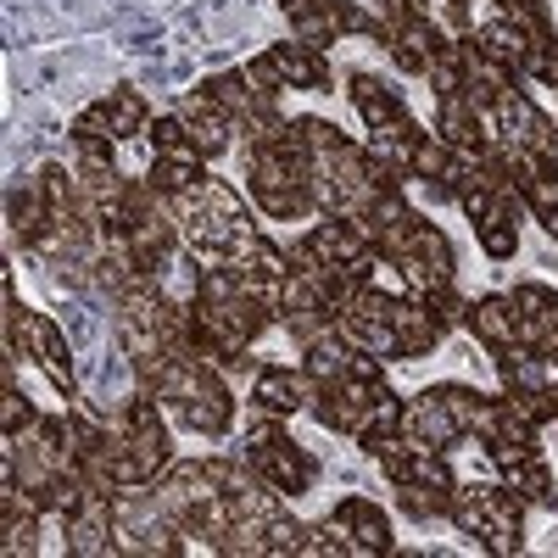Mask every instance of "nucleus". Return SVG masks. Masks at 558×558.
Here are the masks:
<instances>
[{
    "label": "nucleus",
    "mask_w": 558,
    "mask_h": 558,
    "mask_svg": "<svg viewBox=\"0 0 558 558\" xmlns=\"http://www.w3.org/2000/svg\"><path fill=\"white\" fill-rule=\"evenodd\" d=\"M318 391H324V386L307 375L302 363H279V357H268L257 375H252V402L268 408V413H286V418L307 413V408L318 402Z\"/></svg>",
    "instance_id": "2"
},
{
    "label": "nucleus",
    "mask_w": 558,
    "mask_h": 558,
    "mask_svg": "<svg viewBox=\"0 0 558 558\" xmlns=\"http://www.w3.org/2000/svg\"><path fill=\"white\" fill-rule=\"evenodd\" d=\"M7 229H12V241H23L28 252L51 235V196H45L39 173L34 179H17L12 191H7Z\"/></svg>",
    "instance_id": "11"
},
{
    "label": "nucleus",
    "mask_w": 558,
    "mask_h": 558,
    "mask_svg": "<svg viewBox=\"0 0 558 558\" xmlns=\"http://www.w3.org/2000/svg\"><path fill=\"white\" fill-rule=\"evenodd\" d=\"M418 296H425V307L447 324V330H470V296H463L458 291V279H447V286H430V291H418Z\"/></svg>",
    "instance_id": "25"
},
{
    "label": "nucleus",
    "mask_w": 558,
    "mask_h": 558,
    "mask_svg": "<svg viewBox=\"0 0 558 558\" xmlns=\"http://www.w3.org/2000/svg\"><path fill=\"white\" fill-rule=\"evenodd\" d=\"M146 123H151V107H146V96L123 84V89H112V96L89 101V107L73 118L68 140H107V146H118V140L146 134Z\"/></svg>",
    "instance_id": "1"
},
{
    "label": "nucleus",
    "mask_w": 558,
    "mask_h": 558,
    "mask_svg": "<svg viewBox=\"0 0 558 558\" xmlns=\"http://www.w3.org/2000/svg\"><path fill=\"white\" fill-rule=\"evenodd\" d=\"M347 96H352V107H357V118H363L368 134H391V129H408L413 123V112L397 96V84L380 78V73H363V68L347 73Z\"/></svg>",
    "instance_id": "6"
},
{
    "label": "nucleus",
    "mask_w": 558,
    "mask_h": 558,
    "mask_svg": "<svg viewBox=\"0 0 558 558\" xmlns=\"http://www.w3.org/2000/svg\"><path fill=\"white\" fill-rule=\"evenodd\" d=\"M307 375L318 380V386H336V380H347L352 375V347L341 341V330H330V336H318L313 347H302V357H296Z\"/></svg>",
    "instance_id": "21"
},
{
    "label": "nucleus",
    "mask_w": 558,
    "mask_h": 558,
    "mask_svg": "<svg viewBox=\"0 0 558 558\" xmlns=\"http://www.w3.org/2000/svg\"><path fill=\"white\" fill-rule=\"evenodd\" d=\"M291 134L302 140V151H307V157H330V151L347 146L341 123H330V118H291Z\"/></svg>",
    "instance_id": "27"
},
{
    "label": "nucleus",
    "mask_w": 558,
    "mask_h": 558,
    "mask_svg": "<svg viewBox=\"0 0 558 558\" xmlns=\"http://www.w3.org/2000/svg\"><path fill=\"white\" fill-rule=\"evenodd\" d=\"M291 39L313 45V51H330V45H341V39H347L341 0H313V7L291 12Z\"/></svg>",
    "instance_id": "20"
},
{
    "label": "nucleus",
    "mask_w": 558,
    "mask_h": 558,
    "mask_svg": "<svg viewBox=\"0 0 558 558\" xmlns=\"http://www.w3.org/2000/svg\"><path fill=\"white\" fill-rule=\"evenodd\" d=\"M241 73H246V84L257 89V96H268V101H279V96H286V84H279V73H274L268 51H263V57H252V62H241Z\"/></svg>",
    "instance_id": "31"
},
{
    "label": "nucleus",
    "mask_w": 558,
    "mask_h": 558,
    "mask_svg": "<svg viewBox=\"0 0 558 558\" xmlns=\"http://www.w3.org/2000/svg\"><path fill=\"white\" fill-rule=\"evenodd\" d=\"M520 213H525V202H520V191H508V196H497L492 202V213L475 223V235H481V252L492 257V263H508L520 252Z\"/></svg>",
    "instance_id": "18"
},
{
    "label": "nucleus",
    "mask_w": 558,
    "mask_h": 558,
    "mask_svg": "<svg viewBox=\"0 0 558 558\" xmlns=\"http://www.w3.org/2000/svg\"><path fill=\"white\" fill-rule=\"evenodd\" d=\"M391 330H397V357H430L447 341V324L425 307V296H402L391 307Z\"/></svg>",
    "instance_id": "13"
},
{
    "label": "nucleus",
    "mask_w": 558,
    "mask_h": 558,
    "mask_svg": "<svg viewBox=\"0 0 558 558\" xmlns=\"http://www.w3.org/2000/svg\"><path fill=\"white\" fill-rule=\"evenodd\" d=\"M191 202H196V207H207V213H218V218H229V223H246V218H252L246 196H241L229 179H213V173H202V184L191 191Z\"/></svg>",
    "instance_id": "23"
},
{
    "label": "nucleus",
    "mask_w": 558,
    "mask_h": 558,
    "mask_svg": "<svg viewBox=\"0 0 558 558\" xmlns=\"http://www.w3.org/2000/svg\"><path fill=\"white\" fill-rule=\"evenodd\" d=\"M173 112L184 118V129H191V140L202 146V157H207V162H213V157H223L229 146H235V134H241V123L229 118V112L207 96V89H202V84H196V89H184Z\"/></svg>",
    "instance_id": "7"
},
{
    "label": "nucleus",
    "mask_w": 558,
    "mask_h": 558,
    "mask_svg": "<svg viewBox=\"0 0 558 558\" xmlns=\"http://www.w3.org/2000/svg\"><path fill=\"white\" fill-rule=\"evenodd\" d=\"M447 146H458V151H481L486 140H497V129H492V112H481L470 96H441L436 101V123H430Z\"/></svg>",
    "instance_id": "12"
},
{
    "label": "nucleus",
    "mask_w": 558,
    "mask_h": 558,
    "mask_svg": "<svg viewBox=\"0 0 558 558\" xmlns=\"http://www.w3.org/2000/svg\"><path fill=\"white\" fill-rule=\"evenodd\" d=\"M470 336H475L486 352L514 347V341H520V313H514V296H508V291L475 296V307H470Z\"/></svg>",
    "instance_id": "16"
},
{
    "label": "nucleus",
    "mask_w": 558,
    "mask_h": 558,
    "mask_svg": "<svg viewBox=\"0 0 558 558\" xmlns=\"http://www.w3.org/2000/svg\"><path fill=\"white\" fill-rule=\"evenodd\" d=\"M397 263H402V274H408L413 296L430 291V286H447V279H458V252H452V241L441 235L430 218L418 223V235L408 241V252H402Z\"/></svg>",
    "instance_id": "4"
},
{
    "label": "nucleus",
    "mask_w": 558,
    "mask_h": 558,
    "mask_svg": "<svg viewBox=\"0 0 558 558\" xmlns=\"http://www.w3.org/2000/svg\"><path fill=\"white\" fill-rule=\"evenodd\" d=\"M397 492V508L413 520V525H430V520H447V508H452V492H436V486H391Z\"/></svg>",
    "instance_id": "24"
},
{
    "label": "nucleus",
    "mask_w": 558,
    "mask_h": 558,
    "mask_svg": "<svg viewBox=\"0 0 558 558\" xmlns=\"http://www.w3.org/2000/svg\"><path fill=\"white\" fill-rule=\"evenodd\" d=\"M274 7H279V12H286V17H291V12H302V7H313V0H274Z\"/></svg>",
    "instance_id": "32"
},
{
    "label": "nucleus",
    "mask_w": 558,
    "mask_h": 558,
    "mask_svg": "<svg viewBox=\"0 0 558 558\" xmlns=\"http://www.w3.org/2000/svg\"><path fill=\"white\" fill-rule=\"evenodd\" d=\"M252 458V470L274 486V492H286V497H307L313 486H318V458L307 452V447H296L291 436H279L274 447H257V452H246Z\"/></svg>",
    "instance_id": "3"
},
{
    "label": "nucleus",
    "mask_w": 558,
    "mask_h": 558,
    "mask_svg": "<svg viewBox=\"0 0 558 558\" xmlns=\"http://www.w3.org/2000/svg\"><path fill=\"white\" fill-rule=\"evenodd\" d=\"M497 486H508L525 508H558V492H553V470L542 452H525V458H508L497 463Z\"/></svg>",
    "instance_id": "17"
},
{
    "label": "nucleus",
    "mask_w": 558,
    "mask_h": 558,
    "mask_svg": "<svg viewBox=\"0 0 558 558\" xmlns=\"http://www.w3.org/2000/svg\"><path fill=\"white\" fill-rule=\"evenodd\" d=\"M447 7H463V12H470V7H475V0H447Z\"/></svg>",
    "instance_id": "34"
},
{
    "label": "nucleus",
    "mask_w": 558,
    "mask_h": 558,
    "mask_svg": "<svg viewBox=\"0 0 558 558\" xmlns=\"http://www.w3.org/2000/svg\"><path fill=\"white\" fill-rule=\"evenodd\" d=\"M302 558H357V553H352V536L336 520H318V525H307Z\"/></svg>",
    "instance_id": "29"
},
{
    "label": "nucleus",
    "mask_w": 558,
    "mask_h": 558,
    "mask_svg": "<svg viewBox=\"0 0 558 558\" xmlns=\"http://www.w3.org/2000/svg\"><path fill=\"white\" fill-rule=\"evenodd\" d=\"M202 146H184V151H157L151 157V168H146V179L157 184V191L168 196V202H179V196H191L196 184H202Z\"/></svg>",
    "instance_id": "19"
},
{
    "label": "nucleus",
    "mask_w": 558,
    "mask_h": 558,
    "mask_svg": "<svg viewBox=\"0 0 558 558\" xmlns=\"http://www.w3.org/2000/svg\"><path fill=\"white\" fill-rule=\"evenodd\" d=\"M268 62H274V73H279V84L286 89H307V96H324L330 89V57L324 51H313V45H302V39H279V45H268Z\"/></svg>",
    "instance_id": "10"
},
{
    "label": "nucleus",
    "mask_w": 558,
    "mask_h": 558,
    "mask_svg": "<svg viewBox=\"0 0 558 558\" xmlns=\"http://www.w3.org/2000/svg\"><path fill=\"white\" fill-rule=\"evenodd\" d=\"M307 246L318 252L324 268H352V263H363L368 252H375L368 229L357 218H341V213H318V223L307 229Z\"/></svg>",
    "instance_id": "9"
},
{
    "label": "nucleus",
    "mask_w": 558,
    "mask_h": 558,
    "mask_svg": "<svg viewBox=\"0 0 558 558\" xmlns=\"http://www.w3.org/2000/svg\"><path fill=\"white\" fill-rule=\"evenodd\" d=\"M330 520L352 536V553L357 558H380V553H397V536H391V514L375 502V497H341L330 508Z\"/></svg>",
    "instance_id": "5"
},
{
    "label": "nucleus",
    "mask_w": 558,
    "mask_h": 558,
    "mask_svg": "<svg viewBox=\"0 0 558 558\" xmlns=\"http://www.w3.org/2000/svg\"><path fill=\"white\" fill-rule=\"evenodd\" d=\"M497 7H542V0H497Z\"/></svg>",
    "instance_id": "33"
},
{
    "label": "nucleus",
    "mask_w": 558,
    "mask_h": 558,
    "mask_svg": "<svg viewBox=\"0 0 558 558\" xmlns=\"http://www.w3.org/2000/svg\"><path fill=\"white\" fill-rule=\"evenodd\" d=\"M402 430H408L418 447H436V452H447V447L463 436V430H458V418H452V408L436 397V386H430V391H418V397L408 402Z\"/></svg>",
    "instance_id": "15"
},
{
    "label": "nucleus",
    "mask_w": 558,
    "mask_h": 558,
    "mask_svg": "<svg viewBox=\"0 0 558 558\" xmlns=\"http://www.w3.org/2000/svg\"><path fill=\"white\" fill-rule=\"evenodd\" d=\"M508 296H514V313H520V347L558 357V291L542 286V279H525Z\"/></svg>",
    "instance_id": "8"
},
{
    "label": "nucleus",
    "mask_w": 558,
    "mask_h": 558,
    "mask_svg": "<svg viewBox=\"0 0 558 558\" xmlns=\"http://www.w3.org/2000/svg\"><path fill=\"white\" fill-rule=\"evenodd\" d=\"M34 418H39V408L23 397V386H17V380L0 386V436H23V430L34 425Z\"/></svg>",
    "instance_id": "30"
},
{
    "label": "nucleus",
    "mask_w": 558,
    "mask_h": 558,
    "mask_svg": "<svg viewBox=\"0 0 558 558\" xmlns=\"http://www.w3.org/2000/svg\"><path fill=\"white\" fill-rule=\"evenodd\" d=\"M302 542H307V525L291 514V508H279V514L263 525V547H268V558H286V553L302 558Z\"/></svg>",
    "instance_id": "28"
},
{
    "label": "nucleus",
    "mask_w": 558,
    "mask_h": 558,
    "mask_svg": "<svg viewBox=\"0 0 558 558\" xmlns=\"http://www.w3.org/2000/svg\"><path fill=\"white\" fill-rule=\"evenodd\" d=\"M202 89H207V96H213V101H218L229 118H235V123H241V118H252L257 107H268V96H257V89L246 84V73H241V68H235V73H218V78H207Z\"/></svg>",
    "instance_id": "22"
},
{
    "label": "nucleus",
    "mask_w": 558,
    "mask_h": 558,
    "mask_svg": "<svg viewBox=\"0 0 558 558\" xmlns=\"http://www.w3.org/2000/svg\"><path fill=\"white\" fill-rule=\"evenodd\" d=\"M425 84L436 89V101H441V96H463V39H452L447 51H436V57H430Z\"/></svg>",
    "instance_id": "26"
},
{
    "label": "nucleus",
    "mask_w": 558,
    "mask_h": 558,
    "mask_svg": "<svg viewBox=\"0 0 558 558\" xmlns=\"http://www.w3.org/2000/svg\"><path fill=\"white\" fill-rule=\"evenodd\" d=\"M475 51L481 57H492V62H502V68H514L520 78H525V62H531V51H536V39L508 17V12H492L486 23H475Z\"/></svg>",
    "instance_id": "14"
}]
</instances>
